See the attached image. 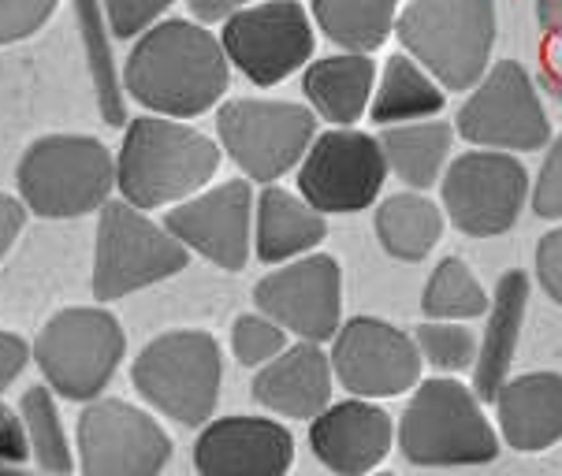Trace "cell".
<instances>
[{
    "instance_id": "1",
    "label": "cell",
    "mask_w": 562,
    "mask_h": 476,
    "mask_svg": "<svg viewBox=\"0 0 562 476\" xmlns=\"http://www.w3.org/2000/svg\"><path fill=\"white\" fill-rule=\"evenodd\" d=\"M232 68L213 34L187 19H168L142 34L123 68V86L135 101L160 116H202L224 98Z\"/></svg>"
},
{
    "instance_id": "2",
    "label": "cell",
    "mask_w": 562,
    "mask_h": 476,
    "mask_svg": "<svg viewBox=\"0 0 562 476\" xmlns=\"http://www.w3.org/2000/svg\"><path fill=\"white\" fill-rule=\"evenodd\" d=\"M221 168V149L202 131L142 116L127 127L116 160V186L135 208L190 202Z\"/></svg>"
},
{
    "instance_id": "3",
    "label": "cell",
    "mask_w": 562,
    "mask_h": 476,
    "mask_svg": "<svg viewBox=\"0 0 562 476\" xmlns=\"http://www.w3.org/2000/svg\"><path fill=\"white\" fill-rule=\"evenodd\" d=\"M473 387L451 376L425 379L409 395L395 440L406 462L447 469V465H488L499 458V432L484 417Z\"/></svg>"
},
{
    "instance_id": "4",
    "label": "cell",
    "mask_w": 562,
    "mask_h": 476,
    "mask_svg": "<svg viewBox=\"0 0 562 476\" xmlns=\"http://www.w3.org/2000/svg\"><path fill=\"white\" fill-rule=\"evenodd\" d=\"M395 34L443 90H473L488 75L495 0H414L395 19Z\"/></svg>"
},
{
    "instance_id": "5",
    "label": "cell",
    "mask_w": 562,
    "mask_h": 476,
    "mask_svg": "<svg viewBox=\"0 0 562 476\" xmlns=\"http://www.w3.org/2000/svg\"><path fill=\"white\" fill-rule=\"evenodd\" d=\"M19 194L45 220H71L109 205L116 165L98 138L49 135L37 138L19 160Z\"/></svg>"
},
{
    "instance_id": "6",
    "label": "cell",
    "mask_w": 562,
    "mask_h": 476,
    "mask_svg": "<svg viewBox=\"0 0 562 476\" xmlns=\"http://www.w3.org/2000/svg\"><path fill=\"white\" fill-rule=\"evenodd\" d=\"M131 379L154 409L187 428H198L213 417L221 398V342L202 328L165 331L138 354Z\"/></svg>"
},
{
    "instance_id": "7",
    "label": "cell",
    "mask_w": 562,
    "mask_h": 476,
    "mask_svg": "<svg viewBox=\"0 0 562 476\" xmlns=\"http://www.w3.org/2000/svg\"><path fill=\"white\" fill-rule=\"evenodd\" d=\"M127 339L109 309H64L34 342V361L45 384L71 403H93L116 376Z\"/></svg>"
},
{
    "instance_id": "8",
    "label": "cell",
    "mask_w": 562,
    "mask_h": 476,
    "mask_svg": "<svg viewBox=\"0 0 562 476\" xmlns=\"http://www.w3.org/2000/svg\"><path fill=\"white\" fill-rule=\"evenodd\" d=\"M187 269V246L168 227L142 216L135 205L109 202L98 220L93 250V298L116 302L123 294L154 287Z\"/></svg>"
},
{
    "instance_id": "9",
    "label": "cell",
    "mask_w": 562,
    "mask_h": 476,
    "mask_svg": "<svg viewBox=\"0 0 562 476\" xmlns=\"http://www.w3.org/2000/svg\"><path fill=\"white\" fill-rule=\"evenodd\" d=\"M313 109L294 101H265L239 98L227 101L216 116L227 157L239 165L254 183H276L294 165H302L306 149L313 146Z\"/></svg>"
},
{
    "instance_id": "10",
    "label": "cell",
    "mask_w": 562,
    "mask_h": 476,
    "mask_svg": "<svg viewBox=\"0 0 562 476\" xmlns=\"http://www.w3.org/2000/svg\"><path fill=\"white\" fill-rule=\"evenodd\" d=\"M459 135L495 154H537L551 141V123L532 75L518 60H503L473 86L454 120Z\"/></svg>"
},
{
    "instance_id": "11",
    "label": "cell",
    "mask_w": 562,
    "mask_h": 476,
    "mask_svg": "<svg viewBox=\"0 0 562 476\" xmlns=\"http://www.w3.org/2000/svg\"><path fill=\"white\" fill-rule=\"evenodd\" d=\"M447 220L462 235L492 238L518 224L529 197V171L514 154L477 149L451 160L440 179Z\"/></svg>"
},
{
    "instance_id": "12",
    "label": "cell",
    "mask_w": 562,
    "mask_h": 476,
    "mask_svg": "<svg viewBox=\"0 0 562 476\" xmlns=\"http://www.w3.org/2000/svg\"><path fill=\"white\" fill-rule=\"evenodd\" d=\"M387 179L384 149L373 135L336 127L313 138L299 165V194L313 213H361Z\"/></svg>"
},
{
    "instance_id": "13",
    "label": "cell",
    "mask_w": 562,
    "mask_h": 476,
    "mask_svg": "<svg viewBox=\"0 0 562 476\" xmlns=\"http://www.w3.org/2000/svg\"><path fill=\"white\" fill-rule=\"evenodd\" d=\"M82 476H160L171 435L146 409L123 398H93L79 417Z\"/></svg>"
},
{
    "instance_id": "14",
    "label": "cell",
    "mask_w": 562,
    "mask_h": 476,
    "mask_svg": "<svg viewBox=\"0 0 562 476\" xmlns=\"http://www.w3.org/2000/svg\"><path fill=\"white\" fill-rule=\"evenodd\" d=\"M331 373L355 398H395L422 384V354L414 336L376 317L347 320L331 339Z\"/></svg>"
},
{
    "instance_id": "15",
    "label": "cell",
    "mask_w": 562,
    "mask_h": 476,
    "mask_svg": "<svg viewBox=\"0 0 562 476\" xmlns=\"http://www.w3.org/2000/svg\"><path fill=\"white\" fill-rule=\"evenodd\" d=\"M224 53L246 79L276 86L313 56V26L299 0H269L243 8L224 23Z\"/></svg>"
},
{
    "instance_id": "16",
    "label": "cell",
    "mask_w": 562,
    "mask_h": 476,
    "mask_svg": "<svg viewBox=\"0 0 562 476\" xmlns=\"http://www.w3.org/2000/svg\"><path fill=\"white\" fill-rule=\"evenodd\" d=\"M257 309L302 342H328L339 331L342 313V272L336 257L310 253L265 275L254 287Z\"/></svg>"
},
{
    "instance_id": "17",
    "label": "cell",
    "mask_w": 562,
    "mask_h": 476,
    "mask_svg": "<svg viewBox=\"0 0 562 476\" xmlns=\"http://www.w3.org/2000/svg\"><path fill=\"white\" fill-rule=\"evenodd\" d=\"M250 224L254 190L243 179L194 194L165 216V227L187 250L202 253L224 272H243L250 261Z\"/></svg>"
},
{
    "instance_id": "18",
    "label": "cell",
    "mask_w": 562,
    "mask_h": 476,
    "mask_svg": "<svg viewBox=\"0 0 562 476\" xmlns=\"http://www.w3.org/2000/svg\"><path fill=\"white\" fill-rule=\"evenodd\" d=\"M198 476H288L294 435L269 417L209 421L194 443Z\"/></svg>"
},
{
    "instance_id": "19",
    "label": "cell",
    "mask_w": 562,
    "mask_h": 476,
    "mask_svg": "<svg viewBox=\"0 0 562 476\" xmlns=\"http://www.w3.org/2000/svg\"><path fill=\"white\" fill-rule=\"evenodd\" d=\"M395 421L369 398H347L328 406L310 424V446L317 462L336 476H369L392 454Z\"/></svg>"
},
{
    "instance_id": "20",
    "label": "cell",
    "mask_w": 562,
    "mask_h": 476,
    "mask_svg": "<svg viewBox=\"0 0 562 476\" xmlns=\"http://www.w3.org/2000/svg\"><path fill=\"white\" fill-rule=\"evenodd\" d=\"M331 361L317 342H299L257 369L254 398L291 421H313L331 406Z\"/></svg>"
},
{
    "instance_id": "21",
    "label": "cell",
    "mask_w": 562,
    "mask_h": 476,
    "mask_svg": "<svg viewBox=\"0 0 562 476\" xmlns=\"http://www.w3.org/2000/svg\"><path fill=\"white\" fill-rule=\"evenodd\" d=\"M499 440L510 451L537 454L562 440V373L510 376L495 395Z\"/></svg>"
},
{
    "instance_id": "22",
    "label": "cell",
    "mask_w": 562,
    "mask_h": 476,
    "mask_svg": "<svg viewBox=\"0 0 562 476\" xmlns=\"http://www.w3.org/2000/svg\"><path fill=\"white\" fill-rule=\"evenodd\" d=\"M526 309H529V275L521 269L503 272L492 294L477 361H473V395H477L481 403H495L499 387L510 379L518 339H521V328H526Z\"/></svg>"
},
{
    "instance_id": "23",
    "label": "cell",
    "mask_w": 562,
    "mask_h": 476,
    "mask_svg": "<svg viewBox=\"0 0 562 476\" xmlns=\"http://www.w3.org/2000/svg\"><path fill=\"white\" fill-rule=\"evenodd\" d=\"M373 82H376V68L369 56L342 53L310 64L302 90H306L317 116L336 123V127H350V123L361 120L369 101H373Z\"/></svg>"
},
{
    "instance_id": "24",
    "label": "cell",
    "mask_w": 562,
    "mask_h": 476,
    "mask_svg": "<svg viewBox=\"0 0 562 476\" xmlns=\"http://www.w3.org/2000/svg\"><path fill=\"white\" fill-rule=\"evenodd\" d=\"M328 224L321 213L288 194L280 186H265L257 197V257L265 264H283L291 257L310 253L313 246L324 242Z\"/></svg>"
},
{
    "instance_id": "25",
    "label": "cell",
    "mask_w": 562,
    "mask_h": 476,
    "mask_svg": "<svg viewBox=\"0 0 562 476\" xmlns=\"http://www.w3.org/2000/svg\"><path fill=\"white\" fill-rule=\"evenodd\" d=\"M384 149L387 171H395L409 190H428L440 183L451 157L454 131L447 123H403V127H384L376 135Z\"/></svg>"
},
{
    "instance_id": "26",
    "label": "cell",
    "mask_w": 562,
    "mask_h": 476,
    "mask_svg": "<svg viewBox=\"0 0 562 476\" xmlns=\"http://www.w3.org/2000/svg\"><path fill=\"white\" fill-rule=\"evenodd\" d=\"M443 90L432 82L422 64L414 56H392L384 64V75H380L376 98H373V123H384V127H403V123H417V120H432L443 112Z\"/></svg>"
},
{
    "instance_id": "27",
    "label": "cell",
    "mask_w": 562,
    "mask_h": 476,
    "mask_svg": "<svg viewBox=\"0 0 562 476\" xmlns=\"http://www.w3.org/2000/svg\"><path fill=\"white\" fill-rule=\"evenodd\" d=\"M443 235V213L428 197L392 194L376 208V238L398 261H425Z\"/></svg>"
},
{
    "instance_id": "28",
    "label": "cell",
    "mask_w": 562,
    "mask_h": 476,
    "mask_svg": "<svg viewBox=\"0 0 562 476\" xmlns=\"http://www.w3.org/2000/svg\"><path fill=\"white\" fill-rule=\"evenodd\" d=\"M321 31L347 53H373L395 26V0H313Z\"/></svg>"
},
{
    "instance_id": "29",
    "label": "cell",
    "mask_w": 562,
    "mask_h": 476,
    "mask_svg": "<svg viewBox=\"0 0 562 476\" xmlns=\"http://www.w3.org/2000/svg\"><path fill=\"white\" fill-rule=\"evenodd\" d=\"M492 298L484 294L481 280L473 275V269L459 257H447V261L436 264V272L428 275L425 294H422V309L428 320H477L488 317Z\"/></svg>"
},
{
    "instance_id": "30",
    "label": "cell",
    "mask_w": 562,
    "mask_h": 476,
    "mask_svg": "<svg viewBox=\"0 0 562 476\" xmlns=\"http://www.w3.org/2000/svg\"><path fill=\"white\" fill-rule=\"evenodd\" d=\"M19 417H23L26 443H31V462L49 476H68L75 458H71L68 432H64L53 392L31 387V392L23 395V403H19Z\"/></svg>"
},
{
    "instance_id": "31",
    "label": "cell",
    "mask_w": 562,
    "mask_h": 476,
    "mask_svg": "<svg viewBox=\"0 0 562 476\" xmlns=\"http://www.w3.org/2000/svg\"><path fill=\"white\" fill-rule=\"evenodd\" d=\"M75 19L82 26V42H86V56H90V71H93V86H98V109L104 123H123L127 112H123V93H120V79L116 68H112V49L104 42V4L98 0H75Z\"/></svg>"
},
{
    "instance_id": "32",
    "label": "cell",
    "mask_w": 562,
    "mask_h": 476,
    "mask_svg": "<svg viewBox=\"0 0 562 476\" xmlns=\"http://www.w3.org/2000/svg\"><path fill=\"white\" fill-rule=\"evenodd\" d=\"M414 347L422 354V365L428 361L440 373H462V369H473L477 361V347L481 339L473 336L465 324L454 320H425L414 328Z\"/></svg>"
},
{
    "instance_id": "33",
    "label": "cell",
    "mask_w": 562,
    "mask_h": 476,
    "mask_svg": "<svg viewBox=\"0 0 562 476\" xmlns=\"http://www.w3.org/2000/svg\"><path fill=\"white\" fill-rule=\"evenodd\" d=\"M232 350L243 365L261 369L288 350V331H283L276 320L265 317V313H243L232 328Z\"/></svg>"
},
{
    "instance_id": "34",
    "label": "cell",
    "mask_w": 562,
    "mask_h": 476,
    "mask_svg": "<svg viewBox=\"0 0 562 476\" xmlns=\"http://www.w3.org/2000/svg\"><path fill=\"white\" fill-rule=\"evenodd\" d=\"M60 0H0V45L23 42L53 19Z\"/></svg>"
},
{
    "instance_id": "35",
    "label": "cell",
    "mask_w": 562,
    "mask_h": 476,
    "mask_svg": "<svg viewBox=\"0 0 562 476\" xmlns=\"http://www.w3.org/2000/svg\"><path fill=\"white\" fill-rule=\"evenodd\" d=\"M532 213L540 220H562V135L551 141L544 165L532 183Z\"/></svg>"
},
{
    "instance_id": "36",
    "label": "cell",
    "mask_w": 562,
    "mask_h": 476,
    "mask_svg": "<svg viewBox=\"0 0 562 476\" xmlns=\"http://www.w3.org/2000/svg\"><path fill=\"white\" fill-rule=\"evenodd\" d=\"M171 4H176V0H104L112 34H116V37L142 34L149 23H157V19L165 15Z\"/></svg>"
},
{
    "instance_id": "37",
    "label": "cell",
    "mask_w": 562,
    "mask_h": 476,
    "mask_svg": "<svg viewBox=\"0 0 562 476\" xmlns=\"http://www.w3.org/2000/svg\"><path fill=\"white\" fill-rule=\"evenodd\" d=\"M537 280L551 302L562 306V227L548 231L537 246Z\"/></svg>"
},
{
    "instance_id": "38",
    "label": "cell",
    "mask_w": 562,
    "mask_h": 476,
    "mask_svg": "<svg viewBox=\"0 0 562 476\" xmlns=\"http://www.w3.org/2000/svg\"><path fill=\"white\" fill-rule=\"evenodd\" d=\"M31 462V443H26L23 417L0 398V465H26Z\"/></svg>"
},
{
    "instance_id": "39",
    "label": "cell",
    "mask_w": 562,
    "mask_h": 476,
    "mask_svg": "<svg viewBox=\"0 0 562 476\" xmlns=\"http://www.w3.org/2000/svg\"><path fill=\"white\" fill-rule=\"evenodd\" d=\"M26 361H31V347L19 336H12V331H0V398L26 369Z\"/></svg>"
},
{
    "instance_id": "40",
    "label": "cell",
    "mask_w": 562,
    "mask_h": 476,
    "mask_svg": "<svg viewBox=\"0 0 562 476\" xmlns=\"http://www.w3.org/2000/svg\"><path fill=\"white\" fill-rule=\"evenodd\" d=\"M23 224H26V205L15 202L12 194H0V261H4V253L15 246Z\"/></svg>"
},
{
    "instance_id": "41",
    "label": "cell",
    "mask_w": 562,
    "mask_h": 476,
    "mask_svg": "<svg viewBox=\"0 0 562 476\" xmlns=\"http://www.w3.org/2000/svg\"><path fill=\"white\" fill-rule=\"evenodd\" d=\"M250 0H190V12H194L202 23H224V19L239 15Z\"/></svg>"
},
{
    "instance_id": "42",
    "label": "cell",
    "mask_w": 562,
    "mask_h": 476,
    "mask_svg": "<svg viewBox=\"0 0 562 476\" xmlns=\"http://www.w3.org/2000/svg\"><path fill=\"white\" fill-rule=\"evenodd\" d=\"M537 23L548 37H562V0H537Z\"/></svg>"
},
{
    "instance_id": "43",
    "label": "cell",
    "mask_w": 562,
    "mask_h": 476,
    "mask_svg": "<svg viewBox=\"0 0 562 476\" xmlns=\"http://www.w3.org/2000/svg\"><path fill=\"white\" fill-rule=\"evenodd\" d=\"M0 476H49V473H31V469H23V465H0Z\"/></svg>"
},
{
    "instance_id": "44",
    "label": "cell",
    "mask_w": 562,
    "mask_h": 476,
    "mask_svg": "<svg viewBox=\"0 0 562 476\" xmlns=\"http://www.w3.org/2000/svg\"><path fill=\"white\" fill-rule=\"evenodd\" d=\"M544 86H548V90L555 93V98L562 101V75H555V71L548 68V71H544Z\"/></svg>"
},
{
    "instance_id": "45",
    "label": "cell",
    "mask_w": 562,
    "mask_h": 476,
    "mask_svg": "<svg viewBox=\"0 0 562 476\" xmlns=\"http://www.w3.org/2000/svg\"><path fill=\"white\" fill-rule=\"evenodd\" d=\"M369 476H395V473H369Z\"/></svg>"
}]
</instances>
